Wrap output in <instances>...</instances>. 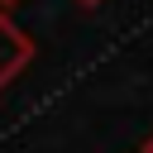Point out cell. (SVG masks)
<instances>
[{"instance_id": "4", "label": "cell", "mask_w": 153, "mask_h": 153, "mask_svg": "<svg viewBox=\"0 0 153 153\" xmlns=\"http://www.w3.org/2000/svg\"><path fill=\"white\" fill-rule=\"evenodd\" d=\"M5 5H14V0H0V10H5Z\"/></svg>"}, {"instance_id": "3", "label": "cell", "mask_w": 153, "mask_h": 153, "mask_svg": "<svg viewBox=\"0 0 153 153\" xmlns=\"http://www.w3.org/2000/svg\"><path fill=\"white\" fill-rule=\"evenodd\" d=\"M76 5H86V10H96V5H105V0H76Z\"/></svg>"}, {"instance_id": "1", "label": "cell", "mask_w": 153, "mask_h": 153, "mask_svg": "<svg viewBox=\"0 0 153 153\" xmlns=\"http://www.w3.org/2000/svg\"><path fill=\"white\" fill-rule=\"evenodd\" d=\"M29 62H33V38H29V33L0 10V91H5Z\"/></svg>"}, {"instance_id": "2", "label": "cell", "mask_w": 153, "mask_h": 153, "mask_svg": "<svg viewBox=\"0 0 153 153\" xmlns=\"http://www.w3.org/2000/svg\"><path fill=\"white\" fill-rule=\"evenodd\" d=\"M139 153H153V134H148V139H143V148H139Z\"/></svg>"}]
</instances>
